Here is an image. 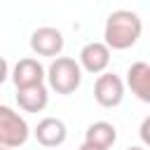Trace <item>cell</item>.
<instances>
[{"label":"cell","mask_w":150,"mask_h":150,"mask_svg":"<svg viewBox=\"0 0 150 150\" xmlns=\"http://www.w3.org/2000/svg\"><path fill=\"white\" fill-rule=\"evenodd\" d=\"M143 33V21L136 12L131 9H115L108 14L105 19V30H103V38H105V45L110 49H129L138 42Z\"/></svg>","instance_id":"1"},{"label":"cell","mask_w":150,"mask_h":150,"mask_svg":"<svg viewBox=\"0 0 150 150\" xmlns=\"http://www.w3.org/2000/svg\"><path fill=\"white\" fill-rule=\"evenodd\" d=\"M47 82L49 89H54L56 94H73L80 84H82V66L80 61L70 59V56H59L49 63L47 68Z\"/></svg>","instance_id":"2"},{"label":"cell","mask_w":150,"mask_h":150,"mask_svg":"<svg viewBox=\"0 0 150 150\" xmlns=\"http://www.w3.org/2000/svg\"><path fill=\"white\" fill-rule=\"evenodd\" d=\"M30 129L26 120L14 112L9 105H0V145L2 148H19L28 141Z\"/></svg>","instance_id":"3"},{"label":"cell","mask_w":150,"mask_h":150,"mask_svg":"<svg viewBox=\"0 0 150 150\" xmlns=\"http://www.w3.org/2000/svg\"><path fill=\"white\" fill-rule=\"evenodd\" d=\"M94 98L103 108H115L124 98V82L115 73H103L94 82Z\"/></svg>","instance_id":"4"},{"label":"cell","mask_w":150,"mask_h":150,"mask_svg":"<svg viewBox=\"0 0 150 150\" xmlns=\"http://www.w3.org/2000/svg\"><path fill=\"white\" fill-rule=\"evenodd\" d=\"M30 49L38 56H56L63 52V33L54 26H40L30 33Z\"/></svg>","instance_id":"5"},{"label":"cell","mask_w":150,"mask_h":150,"mask_svg":"<svg viewBox=\"0 0 150 150\" xmlns=\"http://www.w3.org/2000/svg\"><path fill=\"white\" fill-rule=\"evenodd\" d=\"M45 77H47V70L42 68V63L38 59H19L12 68V82L16 89H26V87H38V84H45Z\"/></svg>","instance_id":"6"},{"label":"cell","mask_w":150,"mask_h":150,"mask_svg":"<svg viewBox=\"0 0 150 150\" xmlns=\"http://www.w3.org/2000/svg\"><path fill=\"white\" fill-rule=\"evenodd\" d=\"M108 63H110V47L105 42L94 40V42H87L80 49V66H82V70L94 73V75H103Z\"/></svg>","instance_id":"7"},{"label":"cell","mask_w":150,"mask_h":150,"mask_svg":"<svg viewBox=\"0 0 150 150\" xmlns=\"http://www.w3.org/2000/svg\"><path fill=\"white\" fill-rule=\"evenodd\" d=\"M33 134H35V141L42 148H59V145H63V141L68 136V129H66L63 120H59V117H45V120L38 122V127H35Z\"/></svg>","instance_id":"8"},{"label":"cell","mask_w":150,"mask_h":150,"mask_svg":"<svg viewBox=\"0 0 150 150\" xmlns=\"http://www.w3.org/2000/svg\"><path fill=\"white\" fill-rule=\"evenodd\" d=\"M127 87L131 89V94L138 101L150 103V63H145V61L131 63L127 70Z\"/></svg>","instance_id":"9"},{"label":"cell","mask_w":150,"mask_h":150,"mask_svg":"<svg viewBox=\"0 0 150 150\" xmlns=\"http://www.w3.org/2000/svg\"><path fill=\"white\" fill-rule=\"evenodd\" d=\"M16 103L21 110L26 112H42L49 103V94L45 84L38 87H26V89H16Z\"/></svg>","instance_id":"10"},{"label":"cell","mask_w":150,"mask_h":150,"mask_svg":"<svg viewBox=\"0 0 150 150\" xmlns=\"http://www.w3.org/2000/svg\"><path fill=\"white\" fill-rule=\"evenodd\" d=\"M115 141H117V129H115L110 122H103V120L89 124L87 131H84V143H91V145H96V148H101V150L112 148Z\"/></svg>","instance_id":"11"},{"label":"cell","mask_w":150,"mask_h":150,"mask_svg":"<svg viewBox=\"0 0 150 150\" xmlns=\"http://www.w3.org/2000/svg\"><path fill=\"white\" fill-rule=\"evenodd\" d=\"M138 136H141V141H143V145L145 148H150V115L141 122V129H138Z\"/></svg>","instance_id":"12"},{"label":"cell","mask_w":150,"mask_h":150,"mask_svg":"<svg viewBox=\"0 0 150 150\" xmlns=\"http://www.w3.org/2000/svg\"><path fill=\"white\" fill-rule=\"evenodd\" d=\"M77 150H101V148H96V145H91V143H82Z\"/></svg>","instance_id":"13"},{"label":"cell","mask_w":150,"mask_h":150,"mask_svg":"<svg viewBox=\"0 0 150 150\" xmlns=\"http://www.w3.org/2000/svg\"><path fill=\"white\" fill-rule=\"evenodd\" d=\"M127 150H145V148H143V145H129Z\"/></svg>","instance_id":"14"},{"label":"cell","mask_w":150,"mask_h":150,"mask_svg":"<svg viewBox=\"0 0 150 150\" xmlns=\"http://www.w3.org/2000/svg\"><path fill=\"white\" fill-rule=\"evenodd\" d=\"M0 150H12V148H2V145H0Z\"/></svg>","instance_id":"15"}]
</instances>
